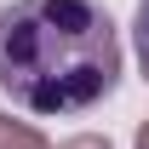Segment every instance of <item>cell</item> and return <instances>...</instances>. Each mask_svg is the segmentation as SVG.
<instances>
[{
  "label": "cell",
  "mask_w": 149,
  "mask_h": 149,
  "mask_svg": "<svg viewBox=\"0 0 149 149\" xmlns=\"http://www.w3.org/2000/svg\"><path fill=\"white\" fill-rule=\"evenodd\" d=\"M0 149H46V132L29 126V120H12L0 109Z\"/></svg>",
  "instance_id": "obj_2"
},
{
  "label": "cell",
  "mask_w": 149,
  "mask_h": 149,
  "mask_svg": "<svg viewBox=\"0 0 149 149\" xmlns=\"http://www.w3.org/2000/svg\"><path fill=\"white\" fill-rule=\"evenodd\" d=\"M57 149H109V138H97V132H80V138H69V143H57Z\"/></svg>",
  "instance_id": "obj_4"
},
{
  "label": "cell",
  "mask_w": 149,
  "mask_h": 149,
  "mask_svg": "<svg viewBox=\"0 0 149 149\" xmlns=\"http://www.w3.org/2000/svg\"><path fill=\"white\" fill-rule=\"evenodd\" d=\"M120 80V40L97 0H12L0 12V92L35 115H80Z\"/></svg>",
  "instance_id": "obj_1"
},
{
  "label": "cell",
  "mask_w": 149,
  "mask_h": 149,
  "mask_svg": "<svg viewBox=\"0 0 149 149\" xmlns=\"http://www.w3.org/2000/svg\"><path fill=\"white\" fill-rule=\"evenodd\" d=\"M132 46H138V69L149 80V0H138V17H132Z\"/></svg>",
  "instance_id": "obj_3"
},
{
  "label": "cell",
  "mask_w": 149,
  "mask_h": 149,
  "mask_svg": "<svg viewBox=\"0 0 149 149\" xmlns=\"http://www.w3.org/2000/svg\"><path fill=\"white\" fill-rule=\"evenodd\" d=\"M132 149H149V120L138 126V143H132Z\"/></svg>",
  "instance_id": "obj_5"
}]
</instances>
